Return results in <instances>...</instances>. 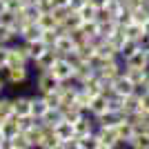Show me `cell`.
<instances>
[{
  "mask_svg": "<svg viewBox=\"0 0 149 149\" xmlns=\"http://www.w3.org/2000/svg\"><path fill=\"white\" fill-rule=\"evenodd\" d=\"M49 71H51V76H54L58 82H71L74 80V74H76V67L65 56H60L56 62H54V67H51Z\"/></svg>",
  "mask_w": 149,
  "mask_h": 149,
  "instance_id": "6da1fadb",
  "label": "cell"
},
{
  "mask_svg": "<svg viewBox=\"0 0 149 149\" xmlns=\"http://www.w3.org/2000/svg\"><path fill=\"white\" fill-rule=\"evenodd\" d=\"M5 76L7 85H11V87H18L22 82L29 80V65H16V67H7L2 71Z\"/></svg>",
  "mask_w": 149,
  "mask_h": 149,
  "instance_id": "7a4b0ae2",
  "label": "cell"
},
{
  "mask_svg": "<svg viewBox=\"0 0 149 149\" xmlns=\"http://www.w3.org/2000/svg\"><path fill=\"white\" fill-rule=\"evenodd\" d=\"M125 71V65H123V60L120 58H113V60H107L102 67L96 71L98 74V78L100 80H107V82H113L116 78H118L120 74Z\"/></svg>",
  "mask_w": 149,
  "mask_h": 149,
  "instance_id": "3957f363",
  "label": "cell"
},
{
  "mask_svg": "<svg viewBox=\"0 0 149 149\" xmlns=\"http://www.w3.org/2000/svg\"><path fill=\"white\" fill-rule=\"evenodd\" d=\"M140 109H143V107H140V98H138L136 93H131V96H125V100H123V109H120V113H123L125 118H129V116L138 113Z\"/></svg>",
  "mask_w": 149,
  "mask_h": 149,
  "instance_id": "ac0fdd59",
  "label": "cell"
},
{
  "mask_svg": "<svg viewBox=\"0 0 149 149\" xmlns=\"http://www.w3.org/2000/svg\"><path fill=\"white\" fill-rule=\"evenodd\" d=\"M60 120H62V109H49V111L40 118V125H42L45 129H54Z\"/></svg>",
  "mask_w": 149,
  "mask_h": 149,
  "instance_id": "603a6c76",
  "label": "cell"
},
{
  "mask_svg": "<svg viewBox=\"0 0 149 149\" xmlns=\"http://www.w3.org/2000/svg\"><path fill=\"white\" fill-rule=\"evenodd\" d=\"M89 0H69V7H71V9H74V11H78V9H80L82 5H87Z\"/></svg>",
  "mask_w": 149,
  "mask_h": 149,
  "instance_id": "bcb514c9",
  "label": "cell"
},
{
  "mask_svg": "<svg viewBox=\"0 0 149 149\" xmlns=\"http://www.w3.org/2000/svg\"><path fill=\"white\" fill-rule=\"evenodd\" d=\"M105 111H109V98H105L102 93H100V96H93L87 113L91 116V118H98V116H102Z\"/></svg>",
  "mask_w": 149,
  "mask_h": 149,
  "instance_id": "9a60e30c",
  "label": "cell"
},
{
  "mask_svg": "<svg viewBox=\"0 0 149 149\" xmlns=\"http://www.w3.org/2000/svg\"><path fill=\"white\" fill-rule=\"evenodd\" d=\"M74 102L80 107L85 113H87V111H89V105H91V96H89L82 87H78V93H76V100H74Z\"/></svg>",
  "mask_w": 149,
  "mask_h": 149,
  "instance_id": "d6a6232c",
  "label": "cell"
},
{
  "mask_svg": "<svg viewBox=\"0 0 149 149\" xmlns=\"http://www.w3.org/2000/svg\"><path fill=\"white\" fill-rule=\"evenodd\" d=\"M58 87H60V82L51 76V71H38V76H36V89H38L40 96L54 91V89H58Z\"/></svg>",
  "mask_w": 149,
  "mask_h": 149,
  "instance_id": "8992f818",
  "label": "cell"
},
{
  "mask_svg": "<svg viewBox=\"0 0 149 149\" xmlns=\"http://www.w3.org/2000/svg\"><path fill=\"white\" fill-rule=\"evenodd\" d=\"M42 98H45V102H47V107H49V109H60V91H58V89H54V91H49V93H45Z\"/></svg>",
  "mask_w": 149,
  "mask_h": 149,
  "instance_id": "74e56055",
  "label": "cell"
},
{
  "mask_svg": "<svg viewBox=\"0 0 149 149\" xmlns=\"http://www.w3.org/2000/svg\"><path fill=\"white\" fill-rule=\"evenodd\" d=\"M134 51H138V42H134V40H125V45L118 49V58L125 60V58H129Z\"/></svg>",
  "mask_w": 149,
  "mask_h": 149,
  "instance_id": "8d00e7d4",
  "label": "cell"
},
{
  "mask_svg": "<svg viewBox=\"0 0 149 149\" xmlns=\"http://www.w3.org/2000/svg\"><path fill=\"white\" fill-rule=\"evenodd\" d=\"M47 111H49V107H47L42 96H40V93H38V96H31V116L40 120Z\"/></svg>",
  "mask_w": 149,
  "mask_h": 149,
  "instance_id": "7402d4cb",
  "label": "cell"
},
{
  "mask_svg": "<svg viewBox=\"0 0 149 149\" xmlns=\"http://www.w3.org/2000/svg\"><path fill=\"white\" fill-rule=\"evenodd\" d=\"M125 76H127L134 85H145V80H147V69H127L125 67Z\"/></svg>",
  "mask_w": 149,
  "mask_h": 149,
  "instance_id": "f1b7e54d",
  "label": "cell"
},
{
  "mask_svg": "<svg viewBox=\"0 0 149 149\" xmlns=\"http://www.w3.org/2000/svg\"><path fill=\"white\" fill-rule=\"evenodd\" d=\"M100 149H111V147H100Z\"/></svg>",
  "mask_w": 149,
  "mask_h": 149,
  "instance_id": "db71d44e",
  "label": "cell"
},
{
  "mask_svg": "<svg viewBox=\"0 0 149 149\" xmlns=\"http://www.w3.org/2000/svg\"><path fill=\"white\" fill-rule=\"evenodd\" d=\"M138 98H140V107H143L145 111H149V89H145L143 93H138Z\"/></svg>",
  "mask_w": 149,
  "mask_h": 149,
  "instance_id": "7bdbcfd3",
  "label": "cell"
},
{
  "mask_svg": "<svg viewBox=\"0 0 149 149\" xmlns=\"http://www.w3.org/2000/svg\"><path fill=\"white\" fill-rule=\"evenodd\" d=\"M7 58H9V45H0V71L7 69Z\"/></svg>",
  "mask_w": 149,
  "mask_h": 149,
  "instance_id": "60d3db41",
  "label": "cell"
},
{
  "mask_svg": "<svg viewBox=\"0 0 149 149\" xmlns=\"http://www.w3.org/2000/svg\"><path fill=\"white\" fill-rule=\"evenodd\" d=\"M123 118H125V116L120 111L109 109V111H105L102 116H98V118H93V120H96V127H116Z\"/></svg>",
  "mask_w": 149,
  "mask_h": 149,
  "instance_id": "d6986e66",
  "label": "cell"
},
{
  "mask_svg": "<svg viewBox=\"0 0 149 149\" xmlns=\"http://www.w3.org/2000/svg\"><path fill=\"white\" fill-rule=\"evenodd\" d=\"M60 33H62L60 29H54V31H42V42L47 45V47H54Z\"/></svg>",
  "mask_w": 149,
  "mask_h": 149,
  "instance_id": "ab89813d",
  "label": "cell"
},
{
  "mask_svg": "<svg viewBox=\"0 0 149 149\" xmlns=\"http://www.w3.org/2000/svg\"><path fill=\"white\" fill-rule=\"evenodd\" d=\"M93 131H96V120H93L89 113L80 116V118L74 123V134H76V138H85V136H89V134H93Z\"/></svg>",
  "mask_w": 149,
  "mask_h": 149,
  "instance_id": "9c48e42d",
  "label": "cell"
},
{
  "mask_svg": "<svg viewBox=\"0 0 149 149\" xmlns=\"http://www.w3.org/2000/svg\"><path fill=\"white\" fill-rule=\"evenodd\" d=\"M96 13H98V9L91 5V2H87V5H82L80 9H78V16H80L82 22H89V20H96Z\"/></svg>",
  "mask_w": 149,
  "mask_h": 149,
  "instance_id": "836d02e7",
  "label": "cell"
},
{
  "mask_svg": "<svg viewBox=\"0 0 149 149\" xmlns=\"http://www.w3.org/2000/svg\"><path fill=\"white\" fill-rule=\"evenodd\" d=\"M138 49H143L145 54H149V36H147V33H145V36L138 40Z\"/></svg>",
  "mask_w": 149,
  "mask_h": 149,
  "instance_id": "ee69618b",
  "label": "cell"
},
{
  "mask_svg": "<svg viewBox=\"0 0 149 149\" xmlns=\"http://www.w3.org/2000/svg\"><path fill=\"white\" fill-rule=\"evenodd\" d=\"M9 116H13L11 98H2V96H0V123H2V120H7Z\"/></svg>",
  "mask_w": 149,
  "mask_h": 149,
  "instance_id": "d590c367",
  "label": "cell"
},
{
  "mask_svg": "<svg viewBox=\"0 0 149 149\" xmlns=\"http://www.w3.org/2000/svg\"><path fill=\"white\" fill-rule=\"evenodd\" d=\"M7 11V0H0V16Z\"/></svg>",
  "mask_w": 149,
  "mask_h": 149,
  "instance_id": "681fc988",
  "label": "cell"
},
{
  "mask_svg": "<svg viewBox=\"0 0 149 149\" xmlns=\"http://www.w3.org/2000/svg\"><path fill=\"white\" fill-rule=\"evenodd\" d=\"M16 40H18V33H16V29L0 25V45H13Z\"/></svg>",
  "mask_w": 149,
  "mask_h": 149,
  "instance_id": "4dcf8cb0",
  "label": "cell"
},
{
  "mask_svg": "<svg viewBox=\"0 0 149 149\" xmlns=\"http://www.w3.org/2000/svg\"><path fill=\"white\" fill-rule=\"evenodd\" d=\"M9 145H13L16 149H31L29 136H27V134H22V131H20V134H16V136L9 140Z\"/></svg>",
  "mask_w": 149,
  "mask_h": 149,
  "instance_id": "e575fe53",
  "label": "cell"
},
{
  "mask_svg": "<svg viewBox=\"0 0 149 149\" xmlns=\"http://www.w3.org/2000/svg\"><path fill=\"white\" fill-rule=\"evenodd\" d=\"M11 107H13V116H31V96H16L11 98Z\"/></svg>",
  "mask_w": 149,
  "mask_h": 149,
  "instance_id": "8fae6325",
  "label": "cell"
},
{
  "mask_svg": "<svg viewBox=\"0 0 149 149\" xmlns=\"http://www.w3.org/2000/svg\"><path fill=\"white\" fill-rule=\"evenodd\" d=\"M0 134L5 136V140H11L16 134H20V129H18V116H9L7 120H2V123H0Z\"/></svg>",
  "mask_w": 149,
  "mask_h": 149,
  "instance_id": "ffe728a7",
  "label": "cell"
},
{
  "mask_svg": "<svg viewBox=\"0 0 149 149\" xmlns=\"http://www.w3.org/2000/svg\"><path fill=\"white\" fill-rule=\"evenodd\" d=\"M96 22L98 25H109V22H113V13L107 9V7H102V9H98V13H96Z\"/></svg>",
  "mask_w": 149,
  "mask_h": 149,
  "instance_id": "f35d334b",
  "label": "cell"
},
{
  "mask_svg": "<svg viewBox=\"0 0 149 149\" xmlns=\"http://www.w3.org/2000/svg\"><path fill=\"white\" fill-rule=\"evenodd\" d=\"M60 145H62V143H60V138L54 134V129H45L38 149H60Z\"/></svg>",
  "mask_w": 149,
  "mask_h": 149,
  "instance_id": "44dd1931",
  "label": "cell"
},
{
  "mask_svg": "<svg viewBox=\"0 0 149 149\" xmlns=\"http://www.w3.org/2000/svg\"><path fill=\"white\" fill-rule=\"evenodd\" d=\"M123 65L127 69H149V54H145L143 49H138L129 58H125Z\"/></svg>",
  "mask_w": 149,
  "mask_h": 149,
  "instance_id": "30bf717a",
  "label": "cell"
},
{
  "mask_svg": "<svg viewBox=\"0 0 149 149\" xmlns=\"http://www.w3.org/2000/svg\"><path fill=\"white\" fill-rule=\"evenodd\" d=\"M96 56L102 58V60H113V58H118V51H116V47H111V45L105 40V42L96 49Z\"/></svg>",
  "mask_w": 149,
  "mask_h": 149,
  "instance_id": "4316f807",
  "label": "cell"
},
{
  "mask_svg": "<svg viewBox=\"0 0 149 149\" xmlns=\"http://www.w3.org/2000/svg\"><path fill=\"white\" fill-rule=\"evenodd\" d=\"M89 2H91L96 9H102V7H107V2H109V0H89Z\"/></svg>",
  "mask_w": 149,
  "mask_h": 149,
  "instance_id": "7dc6e473",
  "label": "cell"
},
{
  "mask_svg": "<svg viewBox=\"0 0 149 149\" xmlns=\"http://www.w3.org/2000/svg\"><path fill=\"white\" fill-rule=\"evenodd\" d=\"M96 134H98L102 147H111V149H120L123 147L118 134H116V127H96Z\"/></svg>",
  "mask_w": 149,
  "mask_h": 149,
  "instance_id": "5b68a950",
  "label": "cell"
},
{
  "mask_svg": "<svg viewBox=\"0 0 149 149\" xmlns=\"http://www.w3.org/2000/svg\"><path fill=\"white\" fill-rule=\"evenodd\" d=\"M145 5H147V7H149V0H145Z\"/></svg>",
  "mask_w": 149,
  "mask_h": 149,
  "instance_id": "f5cc1de1",
  "label": "cell"
},
{
  "mask_svg": "<svg viewBox=\"0 0 149 149\" xmlns=\"http://www.w3.org/2000/svg\"><path fill=\"white\" fill-rule=\"evenodd\" d=\"M78 143H80V149H100L102 147V143H100L96 131L89 134V136H85V138H78Z\"/></svg>",
  "mask_w": 149,
  "mask_h": 149,
  "instance_id": "f546056e",
  "label": "cell"
},
{
  "mask_svg": "<svg viewBox=\"0 0 149 149\" xmlns=\"http://www.w3.org/2000/svg\"><path fill=\"white\" fill-rule=\"evenodd\" d=\"M29 56H27L25 42H13L9 45V58H7V67H16V65H29Z\"/></svg>",
  "mask_w": 149,
  "mask_h": 149,
  "instance_id": "277c9868",
  "label": "cell"
},
{
  "mask_svg": "<svg viewBox=\"0 0 149 149\" xmlns=\"http://www.w3.org/2000/svg\"><path fill=\"white\" fill-rule=\"evenodd\" d=\"M18 40L20 42H36V40H42V29L38 27V22H27V25L20 27Z\"/></svg>",
  "mask_w": 149,
  "mask_h": 149,
  "instance_id": "52a82bcc",
  "label": "cell"
},
{
  "mask_svg": "<svg viewBox=\"0 0 149 149\" xmlns=\"http://www.w3.org/2000/svg\"><path fill=\"white\" fill-rule=\"evenodd\" d=\"M5 149H16V147H13V145H9V143H7V147Z\"/></svg>",
  "mask_w": 149,
  "mask_h": 149,
  "instance_id": "816d5d0a",
  "label": "cell"
},
{
  "mask_svg": "<svg viewBox=\"0 0 149 149\" xmlns=\"http://www.w3.org/2000/svg\"><path fill=\"white\" fill-rule=\"evenodd\" d=\"M129 149H149V131H136V136L125 145Z\"/></svg>",
  "mask_w": 149,
  "mask_h": 149,
  "instance_id": "d4e9b609",
  "label": "cell"
},
{
  "mask_svg": "<svg viewBox=\"0 0 149 149\" xmlns=\"http://www.w3.org/2000/svg\"><path fill=\"white\" fill-rule=\"evenodd\" d=\"M54 49H56L60 56H69V54H74L78 47H76L74 38L69 36V33H60V36H58V40H56V45H54Z\"/></svg>",
  "mask_w": 149,
  "mask_h": 149,
  "instance_id": "4fadbf2b",
  "label": "cell"
},
{
  "mask_svg": "<svg viewBox=\"0 0 149 149\" xmlns=\"http://www.w3.org/2000/svg\"><path fill=\"white\" fill-rule=\"evenodd\" d=\"M58 58H60V54H58V51L54 49V47H49V49H45L42 54H40V56H38L36 60H33V65H36V69H38V71H49V69L54 67V62H56Z\"/></svg>",
  "mask_w": 149,
  "mask_h": 149,
  "instance_id": "ba28073f",
  "label": "cell"
},
{
  "mask_svg": "<svg viewBox=\"0 0 149 149\" xmlns=\"http://www.w3.org/2000/svg\"><path fill=\"white\" fill-rule=\"evenodd\" d=\"M143 29H145V33H147V36H149V20H147V22H145V25H143Z\"/></svg>",
  "mask_w": 149,
  "mask_h": 149,
  "instance_id": "f907efd6",
  "label": "cell"
},
{
  "mask_svg": "<svg viewBox=\"0 0 149 149\" xmlns=\"http://www.w3.org/2000/svg\"><path fill=\"white\" fill-rule=\"evenodd\" d=\"M60 149H80V143H78V138H74V140H67V143H62Z\"/></svg>",
  "mask_w": 149,
  "mask_h": 149,
  "instance_id": "f6af8a7d",
  "label": "cell"
},
{
  "mask_svg": "<svg viewBox=\"0 0 149 149\" xmlns=\"http://www.w3.org/2000/svg\"><path fill=\"white\" fill-rule=\"evenodd\" d=\"M31 149H36V147H31Z\"/></svg>",
  "mask_w": 149,
  "mask_h": 149,
  "instance_id": "11a10c76",
  "label": "cell"
},
{
  "mask_svg": "<svg viewBox=\"0 0 149 149\" xmlns=\"http://www.w3.org/2000/svg\"><path fill=\"white\" fill-rule=\"evenodd\" d=\"M129 120H131V125L136 127V131H149V111L140 109L138 113L129 116Z\"/></svg>",
  "mask_w": 149,
  "mask_h": 149,
  "instance_id": "cb8c5ba5",
  "label": "cell"
},
{
  "mask_svg": "<svg viewBox=\"0 0 149 149\" xmlns=\"http://www.w3.org/2000/svg\"><path fill=\"white\" fill-rule=\"evenodd\" d=\"M69 7V0H47V9L56 11V9H65Z\"/></svg>",
  "mask_w": 149,
  "mask_h": 149,
  "instance_id": "b9f144b4",
  "label": "cell"
},
{
  "mask_svg": "<svg viewBox=\"0 0 149 149\" xmlns=\"http://www.w3.org/2000/svg\"><path fill=\"white\" fill-rule=\"evenodd\" d=\"M25 49H27V56H29V60L33 62L45 49H49V47H47L42 40H36V42H25Z\"/></svg>",
  "mask_w": 149,
  "mask_h": 149,
  "instance_id": "484cf974",
  "label": "cell"
},
{
  "mask_svg": "<svg viewBox=\"0 0 149 149\" xmlns=\"http://www.w3.org/2000/svg\"><path fill=\"white\" fill-rule=\"evenodd\" d=\"M54 134L60 138V143H67V140H74L76 134H74V123H69V120L62 118L60 123L54 127Z\"/></svg>",
  "mask_w": 149,
  "mask_h": 149,
  "instance_id": "2e32d148",
  "label": "cell"
},
{
  "mask_svg": "<svg viewBox=\"0 0 149 149\" xmlns=\"http://www.w3.org/2000/svg\"><path fill=\"white\" fill-rule=\"evenodd\" d=\"M111 89H113V93H118V96H131L134 89H136V85H134V82L125 76V71H123V74L111 82Z\"/></svg>",
  "mask_w": 149,
  "mask_h": 149,
  "instance_id": "7c38bea8",
  "label": "cell"
},
{
  "mask_svg": "<svg viewBox=\"0 0 149 149\" xmlns=\"http://www.w3.org/2000/svg\"><path fill=\"white\" fill-rule=\"evenodd\" d=\"M116 134H118L120 143H123V145H127V143L131 140V138L136 136V127L131 125V120H129V118H123L118 125H116Z\"/></svg>",
  "mask_w": 149,
  "mask_h": 149,
  "instance_id": "5bb4252c",
  "label": "cell"
},
{
  "mask_svg": "<svg viewBox=\"0 0 149 149\" xmlns=\"http://www.w3.org/2000/svg\"><path fill=\"white\" fill-rule=\"evenodd\" d=\"M7 87V80H5V76H2V71H0V96H2V89Z\"/></svg>",
  "mask_w": 149,
  "mask_h": 149,
  "instance_id": "c3c4849f",
  "label": "cell"
},
{
  "mask_svg": "<svg viewBox=\"0 0 149 149\" xmlns=\"http://www.w3.org/2000/svg\"><path fill=\"white\" fill-rule=\"evenodd\" d=\"M38 125H40V120L33 118V116H22V118H18V129L22 131V134H29L31 129H36Z\"/></svg>",
  "mask_w": 149,
  "mask_h": 149,
  "instance_id": "1f68e13d",
  "label": "cell"
},
{
  "mask_svg": "<svg viewBox=\"0 0 149 149\" xmlns=\"http://www.w3.org/2000/svg\"><path fill=\"white\" fill-rule=\"evenodd\" d=\"M38 27L42 31H54V29H60V22H58V18L54 16L51 9H45L40 13V18H38Z\"/></svg>",
  "mask_w": 149,
  "mask_h": 149,
  "instance_id": "e0dca14e",
  "label": "cell"
},
{
  "mask_svg": "<svg viewBox=\"0 0 149 149\" xmlns=\"http://www.w3.org/2000/svg\"><path fill=\"white\" fill-rule=\"evenodd\" d=\"M125 36H127V40H134V42H138V40L145 36V29H143V25L131 22V25L125 27Z\"/></svg>",
  "mask_w": 149,
  "mask_h": 149,
  "instance_id": "83f0119b",
  "label": "cell"
}]
</instances>
